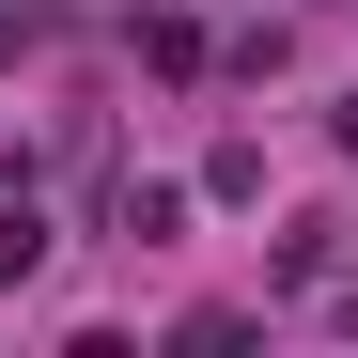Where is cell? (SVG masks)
<instances>
[{
  "mask_svg": "<svg viewBox=\"0 0 358 358\" xmlns=\"http://www.w3.org/2000/svg\"><path fill=\"white\" fill-rule=\"evenodd\" d=\"M343 156H358V109H343Z\"/></svg>",
  "mask_w": 358,
  "mask_h": 358,
  "instance_id": "1",
  "label": "cell"
}]
</instances>
